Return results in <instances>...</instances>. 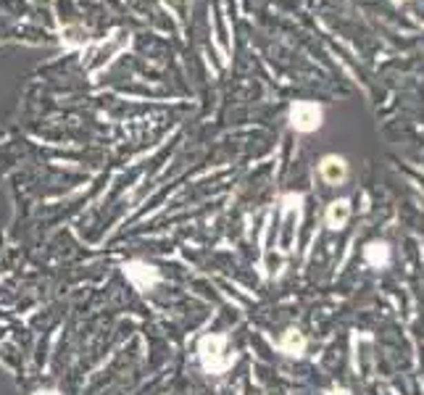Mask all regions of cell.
Masks as SVG:
<instances>
[{
	"instance_id": "1",
	"label": "cell",
	"mask_w": 424,
	"mask_h": 395,
	"mask_svg": "<svg viewBox=\"0 0 424 395\" xmlns=\"http://www.w3.org/2000/svg\"><path fill=\"white\" fill-rule=\"evenodd\" d=\"M198 361L208 374H224L227 369H232L237 356L230 353L227 335H205L198 343Z\"/></svg>"
},
{
	"instance_id": "9",
	"label": "cell",
	"mask_w": 424,
	"mask_h": 395,
	"mask_svg": "<svg viewBox=\"0 0 424 395\" xmlns=\"http://www.w3.org/2000/svg\"><path fill=\"white\" fill-rule=\"evenodd\" d=\"M34 395H61L59 390H53V387H43V390H37Z\"/></svg>"
},
{
	"instance_id": "3",
	"label": "cell",
	"mask_w": 424,
	"mask_h": 395,
	"mask_svg": "<svg viewBox=\"0 0 424 395\" xmlns=\"http://www.w3.org/2000/svg\"><path fill=\"white\" fill-rule=\"evenodd\" d=\"M322 105H316V103L311 101H298L290 108V127L295 132L308 134V132H316L322 127Z\"/></svg>"
},
{
	"instance_id": "2",
	"label": "cell",
	"mask_w": 424,
	"mask_h": 395,
	"mask_svg": "<svg viewBox=\"0 0 424 395\" xmlns=\"http://www.w3.org/2000/svg\"><path fill=\"white\" fill-rule=\"evenodd\" d=\"M124 277H127V282H130L134 290H140V293H150V290H156V287L161 285V272H159L153 263L140 261V259L124 263Z\"/></svg>"
},
{
	"instance_id": "8",
	"label": "cell",
	"mask_w": 424,
	"mask_h": 395,
	"mask_svg": "<svg viewBox=\"0 0 424 395\" xmlns=\"http://www.w3.org/2000/svg\"><path fill=\"white\" fill-rule=\"evenodd\" d=\"M324 395H351V390L348 387H332V390H327Z\"/></svg>"
},
{
	"instance_id": "7",
	"label": "cell",
	"mask_w": 424,
	"mask_h": 395,
	"mask_svg": "<svg viewBox=\"0 0 424 395\" xmlns=\"http://www.w3.org/2000/svg\"><path fill=\"white\" fill-rule=\"evenodd\" d=\"M279 351L285 353V356H303L306 353V337H303V332L301 330H285L282 332V337H279Z\"/></svg>"
},
{
	"instance_id": "5",
	"label": "cell",
	"mask_w": 424,
	"mask_h": 395,
	"mask_svg": "<svg viewBox=\"0 0 424 395\" xmlns=\"http://www.w3.org/2000/svg\"><path fill=\"white\" fill-rule=\"evenodd\" d=\"M393 259V250L390 245L385 243V240H372V243H366L364 248V261L372 266V269H385L387 263Z\"/></svg>"
},
{
	"instance_id": "4",
	"label": "cell",
	"mask_w": 424,
	"mask_h": 395,
	"mask_svg": "<svg viewBox=\"0 0 424 395\" xmlns=\"http://www.w3.org/2000/svg\"><path fill=\"white\" fill-rule=\"evenodd\" d=\"M319 174H322V179L327 185L337 188V185H343L348 179V161L343 156H335V153L332 156H324L322 161H319Z\"/></svg>"
},
{
	"instance_id": "6",
	"label": "cell",
	"mask_w": 424,
	"mask_h": 395,
	"mask_svg": "<svg viewBox=\"0 0 424 395\" xmlns=\"http://www.w3.org/2000/svg\"><path fill=\"white\" fill-rule=\"evenodd\" d=\"M327 227L330 230H343L348 219H351V201H345V198H340V201H332V203L327 205Z\"/></svg>"
}]
</instances>
